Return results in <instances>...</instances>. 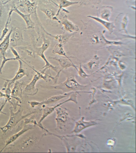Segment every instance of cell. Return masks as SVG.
<instances>
[{
  "mask_svg": "<svg viewBox=\"0 0 136 153\" xmlns=\"http://www.w3.org/2000/svg\"><path fill=\"white\" fill-rule=\"evenodd\" d=\"M13 12L12 10L10 9V11L9 12V14H8L7 19L4 28L3 29V31H2L1 36L0 37V41H1L3 40L4 37L6 36L8 31H9V29L8 28V25L10 23V20H11V16Z\"/></svg>",
  "mask_w": 136,
  "mask_h": 153,
  "instance_id": "23",
  "label": "cell"
},
{
  "mask_svg": "<svg viewBox=\"0 0 136 153\" xmlns=\"http://www.w3.org/2000/svg\"><path fill=\"white\" fill-rule=\"evenodd\" d=\"M43 30L46 34L48 35L49 36H51L52 38H54L55 39L58 41L59 43L62 44H65V43L67 42L70 38L72 36V34H70L69 33H64L62 35H53L51 34L45 29V28H43Z\"/></svg>",
  "mask_w": 136,
  "mask_h": 153,
  "instance_id": "20",
  "label": "cell"
},
{
  "mask_svg": "<svg viewBox=\"0 0 136 153\" xmlns=\"http://www.w3.org/2000/svg\"><path fill=\"white\" fill-rule=\"evenodd\" d=\"M130 1H135V0H130Z\"/></svg>",
  "mask_w": 136,
  "mask_h": 153,
  "instance_id": "35",
  "label": "cell"
},
{
  "mask_svg": "<svg viewBox=\"0 0 136 153\" xmlns=\"http://www.w3.org/2000/svg\"><path fill=\"white\" fill-rule=\"evenodd\" d=\"M11 9L12 10L13 12L17 13L23 19L26 23V25H27V29L34 28V27H35L34 23L33 22V20H32L31 18V14H30V13L27 14H24L21 11L19 10L18 8V7H16V6L15 5L13 6Z\"/></svg>",
  "mask_w": 136,
  "mask_h": 153,
  "instance_id": "13",
  "label": "cell"
},
{
  "mask_svg": "<svg viewBox=\"0 0 136 153\" xmlns=\"http://www.w3.org/2000/svg\"><path fill=\"white\" fill-rule=\"evenodd\" d=\"M98 123L95 120L85 121L84 117H82L81 119L75 124L72 133L78 134L84 129L90 127L95 126L97 125Z\"/></svg>",
  "mask_w": 136,
  "mask_h": 153,
  "instance_id": "8",
  "label": "cell"
},
{
  "mask_svg": "<svg viewBox=\"0 0 136 153\" xmlns=\"http://www.w3.org/2000/svg\"><path fill=\"white\" fill-rule=\"evenodd\" d=\"M19 2H21H21H22V0H19Z\"/></svg>",
  "mask_w": 136,
  "mask_h": 153,
  "instance_id": "34",
  "label": "cell"
},
{
  "mask_svg": "<svg viewBox=\"0 0 136 153\" xmlns=\"http://www.w3.org/2000/svg\"><path fill=\"white\" fill-rule=\"evenodd\" d=\"M30 68H31L32 69L36 72V74L33 76V79L30 81V82L26 86L24 91L27 95L34 96L37 94L38 91H39L38 88H36V85L37 81L40 79H43L46 80L47 76L51 77V76H49L45 74V72L46 69H47L46 68H44L43 70L41 71H38L36 70L34 68H32V67H30Z\"/></svg>",
  "mask_w": 136,
  "mask_h": 153,
  "instance_id": "4",
  "label": "cell"
},
{
  "mask_svg": "<svg viewBox=\"0 0 136 153\" xmlns=\"http://www.w3.org/2000/svg\"><path fill=\"white\" fill-rule=\"evenodd\" d=\"M43 39V44L40 47H36L35 48V52L39 56L41 57L42 59L45 61V65L42 68H46L48 69L51 68L53 69L54 71L58 73L59 72V71H58V67L54 66L51 64L46 59V56H45L44 53L48 49L49 47L50 46V42L49 40L48 39H46V38L44 36L43 34H42Z\"/></svg>",
  "mask_w": 136,
  "mask_h": 153,
  "instance_id": "5",
  "label": "cell"
},
{
  "mask_svg": "<svg viewBox=\"0 0 136 153\" xmlns=\"http://www.w3.org/2000/svg\"><path fill=\"white\" fill-rule=\"evenodd\" d=\"M55 111L56 112V120L57 124L56 130L59 132L65 131L71 124V119L67 109L61 105L57 107Z\"/></svg>",
  "mask_w": 136,
  "mask_h": 153,
  "instance_id": "1",
  "label": "cell"
},
{
  "mask_svg": "<svg viewBox=\"0 0 136 153\" xmlns=\"http://www.w3.org/2000/svg\"><path fill=\"white\" fill-rule=\"evenodd\" d=\"M37 140V138L34 137H30L27 139L22 143V148H29L35 144Z\"/></svg>",
  "mask_w": 136,
  "mask_h": 153,
  "instance_id": "25",
  "label": "cell"
},
{
  "mask_svg": "<svg viewBox=\"0 0 136 153\" xmlns=\"http://www.w3.org/2000/svg\"><path fill=\"white\" fill-rule=\"evenodd\" d=\"M19 62V67L18 70L16 75H15V76L12 79H4L0 77V78L3 79L5 80V82L4 83V85H3V87L4 88H6L7 87H10L13 84L15 83L16 81L17 80L20 79L23 77L24 76L27 75V74L25 71V69L22 68V59H20L17 60Z\"/></svg>",
  "mask_w": 136,
  "mask_h": 153,
  "instance_id": "10",
  "label": "cell"
},
{
  "mask_svg": "<svg viewBox=\"0 0 136 153\" xmlns=\"http://www.w3.org/2000/svg\"><path fill=\"white\" fill-rule=\"evenodd\" d=\"M23 32L22 30L15 28L10 36V45L12 47L20 45L23 41Z\"/></svg>",
  "mask_w": 136,
  "mask_h": 153,
  "instance_id": "11",
  "label": "cell"
},
{
  "mask_svg": "<svg viewBox=\"0 0 136 153\" xmlns=\"http://www.w3.org/2000/svg\"><path fill=\"white\" fill-rule=\"evenodd\" d=\"M61 22L63 25L64 29L67 32L72 33L77 32L79 30L78 26L69 20L67 16H65L63 18Z\"/></svg>",
  "mask_w": 136,
  "mask_h": 153,
  "instance_id": "16",
  "label": "cell"
},
{
  "mask_svg": "<svg viewBox=\"0 0 136 153\" xmlns=\"http://www.w3.org/2000/svg\"><path fill=\"white\" fill-rule=\"evenodd\" d=\"M96 59L95 60H92L88 63V66L90 69L94 68V67H97L98 65V64H97L96 62Z\"/></svg>",
  "mask_w": 136,
  "mask_h": 153,
  "instance_id": "30",
  "label": "cell"
},
{
  "mask_svg": "<svg viewBox=\"0 0 136 153\" xmlns=\"http://www.w3.org/2000/svg\"><path fill=\"white\" fill-rule=\"evenodd\" d=\"M52 53L54 54H58L59 56H64L65 58H68L69 60H71L70 57H68L67 56L66 52L64 50L63 44L60 43H58L56 44L54 48L52 50Z\"/></svg>",
  "mask_w": 136,
  "mask_h": 153,
  "instance_id": "22",
  "label": "cell"
},
{
  "mask_svg": "<svg viewBox=\"0 0 136 153\" xmlns=\"http://www.w3.org/2000/svg\"><path fill=\"white\" fill-rule=\"evenodd\" d=\"M129 19L127 15H125L123 18V20H122L121 23V26L122 29L126 33H128L127 31H126V27L128 23Z\"/></svg>",
  "mask_w": 136,
  "mask_h": 153,
  "instance_id": "27",
  "label": "cell"
},
{
  "mask_svg": "<svg viewBox=\"0 0 136 153\" xmlns=\"http://www.w3.org/2000/svg\"><path fill=\"white\" fill-rule=\"evenodd\" d=\"M88 85H82L79 83L73 75L67 76L66 81L60 84L52 87V88L61 90L65 93L71 92L83 91L82 90Z\"/></svg>",
  "mask_w": 136,
  "mask_h": 153,
  "instance_id": "2",
  "label": "cell"
},
{
  "mask_svg": "<svg viewBox=\"0 0 136 153\" xmlns=\"http://www.w3.org/2000/svg\"><path fill=\"white\" fill-rule=\"evenodd\" d=\"M40 10L43 13H45L47 16L48 17L53 19V20H57V21L59 22H61L60 21H59L57 19L55 13L52 10L48 9V8H42L40 9Z\"/></svg>",
  "mask_w": 136,
  "mask_h": 153,
  "instance_id": "24",
  "label": "cell"
},
{
  "mask_svg": "<svg viewBox=\"0 0 136 153\" xmlns=\"http://www.w3.org/2000/svg\"><path fill=\"white\" fill-rule=\"evenodd\" d=\"M101 35H102L101 37H102V39L105 42V45H120L123 44L121 42L112 41L107 40L104 36L103 34H102Z\"/></svg>",
  "mask_w": 136,
  "mask_h": 153,
  "instance_id": "28",
  "label": "cell"
},
{
  "mask_svg": "<svg viewBox=\"0 0 136 153\" xmlns=\"http://www.w3.org/2000/svg\"><path fill=\"white\" fill-rule=\"evenodd\" d=\"M57 1L58 4V7H59V10L56 14V16L57 17L59 14L61 10L63 9L64 10H65L64 8L77 4L79 2L77 1H72L70 0H57Z\"/></svg>",
  "mask_w": 136,
  "mask_h": 153,
  "instance_id": "21",
  "label": "cell"
},
{
  "mask_svg": "<svg viewBox=\"0 0 136 153\" xmlns=\"http://www.w3.org/2000/svg\"><path fill=\"white\" fill-rule=\"evenodd\" d=\"M10 1V0H9V1H7V2H2V3L0 4V17L1 16L2 14H3V5L4 4L7 3V2H9V1Z\"/></svg>",
  "mask_w": 136,
  "mask_h": 153,
  "instance_id": "31",
  "label": "cell"
},
{
  "mask_svg": "<svg viewBox=\"0 0 136 153\" xmlns=\"http://www.w3.org/2000/svg\"><path fill=\"white\" fill-rule=\"evenodd\" d=\"M74 92H69V93H64V94L50 97L48 98L46 100L41 102L33 101L28 102V103H29V104L31 106L32 108H34L35 106H39V105H49V104L56 102L60 100L61 99H64V98L66 97L70 96Z\"/></svg>",
  "mask_w": 136,
  "mask_h": 153,
  "instance_id": "7",
  "label": "cell"
},
{
  "mask_svg": "<svg viewBox=\"0 0 136 153\" xmlns=\"http://www.w3.org/2000/svg\"><path fill=\"white\" fill-rule=\"evenodd\" d=\"M85 93V91H77L75 92L72 93L70 95V97L65 101L63 102H62L59 103L57 104L55 106H52V107H48V106H45L43 109V114L41 118H40V120L38 122L39 123H42V122L43 120H44L49 115L51 114L52 112H54L55 111L56 108L58 106H61V105H63L65 103V102H68L69 101H72L74 102L75 103H77V94H79V93Z\"/></svg>",
  "mask_w": 136,
  "mask_h": 153,
  "instance_id": "6",
  "label": "cell"
},
{
  "mask_svg": "<svg viewBox=\"0 0 136 153\" xmlns=\"http://www.w3.org/2000/svg\"><path fill=\"white\" fill-rule=\"evenodd\" d=\"M50 58L56 60L59 62V65L62 68V69H60L61 70H62L64 69H67L71 67H74L77 71L78 70L77 66L74 64L72 61L65 57V58H59L56 57H50Z\"/></svg>",
  "mask_w": 136,
  "mask_h": 153,
  "instance_id": "18",
  "label": "cell"
},
{
  "mask_svg": "<svg viewBox=\"0 0 136 153\" xmlns=\"http://www.w3.org/2000/svg\"><path fill=\"white\" fill-rule=\"evenodd\" d=\"M14 29V27H11L10 32L5 36L3 41L0 44V58L3 59L6 57V51L10 44V36Z\"/></svg>",
  "mask_w": 136,
  "mask_h": 153,
  "instance_id": "12",
  "label": "cell"
},
{
  "mask_svg": "<svg viewBox=\"0 0 136 153\" xmlns=\"http://www.w3.org/2000/svg\"><path fill=\"white\" fill-rule=\"evenodd\" d=\"M14 88L11 91V98L15 99L19 102H22L21 97L22 96V86L23 82H20L16 81L15 82Z\"/></svg>",
  "mask_w": 136,
  "mask_h": 153,
  "instance_id": "14",
  "label": "cell"
},
{
  "mask_svg": "<svg viewBox=\"0 0 136 153\" xmlns=\"http://www.w3.org/2000/svg\"><path fill=\"white\" fill-rule=\"evenodd\" d=\"M5 97L6 94L5 93H3V92L1 91L0 90V99L2 97L5 98Z\"/></svg>",
  "mask_w": 136,
  "mask_h": 153,
  "instance_id": "32",
  "label": "cell"
},
{
  "mask_svg": "<svg viewBox=\"0 0 136 153\" xmlns=\"http://www.w3.org/2000/svg\"><path fill=\"white\" fill-rule=\"evenodd\" d=\"M20 7H25L26 10L30 14H36L37 3L36 0H22Z\"/></svg>",
  "mask_w": 136,
  "mask_h": 153,
  "instance_id": "15",
  "label": "cell"
},
{
  "mask_svg": "<svg viewBox=\"0 0 136 153\" xmlns=\"http://www.w3.org/2000/svg\"><path fill=\"white\" fill-rule=\"evenodd\" d=\"M1 1L2 2H5L4 1H5L6 0H1Z\"/></svg>",
  "mask_w": 136,
  "mask_h": 153,
  "instance_id": "33",
  "label": "cell"
},
{
  "mask_svg": "<svg viewBox=\"0 0 136 153\" xmlns=\"http://www.w3.org/2000/svg\"><path fill=\"white\" fill-rule=\"evenodd\" d=\"M10 117L7 123L5 126L3 127H0V130H2L3 133H5L8 130H10L14 127L17 124L22 120L26 118L30 115L33 114L34 112H33L31 113L28 114L26 115H23L22 113V110L19 109L17 112H14L13 111V108H10Z\"/></svg>",
  "mask_w": 136,
  "mask_h": 153,
  "instance_id": "3",
  "label": "cell"
},
{
  "mask_svg": "<svg viewBox=\"0 0 136 153\" xmlns=\"http://www.w3.org/2000/svg\"><path fill=\"white\" fill-rule=\"evenodd\" d=\"M113 10V7L111 6H103L98 10L100 18L103 20L109 21V18Z\"/></svg>",
  "mask_w": 136,
  "mask_h": 153,
  "instance_id": "19",
  "label": "cell"
},
{
  "mask_svg": "<svg viewBox=\"0 0 136 153\" xmlns=\"http://www.w3.org/2000/svg\"><path fill=\"white\" fill-rule=\"evenodd\" d=\"M77 71L78 72L79 75L82 78H86L90 76V75L87 74L84 71V69H83L82 65L81 64H80L79 68Z\"/></svg>",
  "mask_w": 136,
  "mask_h": 153,
  "instance_id": "29",
  "label": "cell"
},
{
  "mask_svg": "<svg viewBox=\"0 0 136 153\" xmlns=\"http://www.w3.org/2000/svg\"><path fill=\"white\" fill-rule=\"evenodd\" d=\"M35 125L32 124H26L25 125L23 126V128L19 132L15 134L12 135L10 137H9L6 140L5 142V145L3 147L1 150L0 151V152H3L4 149L9 145L11 144L16 141L19 137L22 136V134H25V133L27 132L28 130H31L35 128Z\"/></svg>",
  "mask_w": 136,
  "mask_h": 153,
  "instance_id": "9",
  "label": "cell"
},
{
  "mask_svg": "<svg viewBox=\"0 0 136 153\" xmlns=\"http://www.w3.org/2000/svg\"><path fill=\"white\" fill-rule=\"evenodd\" d=\"M88 17L101 24L105 28L108 30L111 34L113 33L115 27L114 22H110L101 19L99 17L92 16H88Z\"/></svg>",
  "mask_w": 136,
  "mask_h": 153,
  "instance_id": "17",
  "label": "cell"
},
{
  "mask_svg": "<svg viewBox=\"0 0 136 153\" xmlns=\"http://www.w3.org/2000/svg\"><path fill=\"white\" fill-rule=\"evenodd\" d=\"M20 58H21V57H13V58H7V57H6L5 58L2 59L3 60H2L1 64V66H0V74H2V70H3V67H4V65H5L6 62L9 61H17Z\"/></svg>",
  "mask_w": 136,
  "mask_h": 153,
  "instance_id": "26",
  "label": "cell"
}]
</instances>
